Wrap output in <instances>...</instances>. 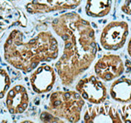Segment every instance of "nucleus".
I'll return each mask as SVG.
<instances>
[{"instance_id": "f3484780", "label": "nucleus", "mask_w": 131, "mask_h": 123, "mask_svg": "<svg viewBox=\"0 0 131 123\" xmlns=\"http://www.w3.org/2000/svg\"><path fill=\"white\" fill-rule=\"evenodd\" d=\"M121 11L128 16H131V0H124L121 6Z\"/></svg>"}, {"instance_id": "f8f14e48", "label": "nucleus", "mask_w": 131, "mask_h": 123, "mask_svg": "<svg viewBox=\"0 0 131 123\" xmlns=\"http://www.w3.org/2000/svg\"><path fill=\"white\" fill-rule=\"evenodd\" d=\"M110 96L118 102L128 103L131 102V79L121 77L112 83L110 87Z\"/></svg>"}, {"instance_id": "4468645a", "label": "nucleus", "mask_w": 131, "mask_h": 123, "mask_svg": "<svg viewBox=\"0 0 131 123\" xmlns=\"http://www.w3.org/2000/svg\"><path fill=\"white\" fill-rule=\"evenodd\" d=\"M10 85L11 81L9 73L4 69L0 68V99L5 97Z\"/></svg>"}, {"instance_id": "9d476101", "label": "nucleus", "mask_w": 131, "mask_h": 123, "mask_svg": "<svg viewBox=\"0 0 131 123\" xmlns=\"http://www.w3.org/2000/svg\"><path fill=\"white\" fill-rule=\"evenodd\" d=\"M27 26V18L9 0H0V39L8 29Z\"/></svg>"}, {"instance_id": "2eb2a0df", "label": "nucleus", "mask_w": 131, "mask_h": 123, "mask_svg": "<svg viewBox=\"0 0 131 123\" xmlns=\"http://www.w3.org/2000/svg\"><path fill=\"white\" fill-rule=\"evenodd\" d=\"M120 116L123 122L131 123V102L122 107L120 111Z\"/></svg>"}, {"instance_id": "20e7f679", "label": "nucleus", "mask_w": 131, "mask_h": 123, "mask_svg": "<svg viewBox=\"0 0 131 123\" xmlns=\"http://www.w3.org/2000/svg\"><path fill=\"white\" fill-rule=\"evenodd\" d=\"M128 35V24L125 21H112L105 25L100 34V43L103 49L117 51L123 48Z\"/></svg>"}, {"instance_id": "9b49d317", "label": "nucleus", "mask_w": 131, "mask_h": 123, "mask_svg": "<svg viewBox=\"0 0 131 123\" xmlns=\"http://www.w3.org/2000/svg\"><path fill=\"white\" fill-rule=\"evenodd\" d=\"M5 103L9 114H23L29 104L28 93L25 86L16 84L9 89L6 94Z\"/></svg>"}, {"instance_id": "423d86ee", "label": "nucleus", "mask_w": 131, "mask_h": 123, "mask_svg": "<svg viewBox=\"0 0 131 123\" xmlns=\"http://www.w3.org/2000/svg\"><path fill=\"white\" fill-rule=\"evenodd\" d=\"M93 68L98 78L104 82H110L123 74L125 66L119 55L105 54L99 59Z\"/></svg>"}, {"instance_id": "dca6fc26", "label": "nucleus", "mask_w": 131, "mask_h": 123, "mask_svg": "<svg viewBox=\"0 0 131 123\" xmlns=\"http://www.w3.org/2000/svg\"><path fill=\"white\" fill-rule=\"evenodd\" d=\"M39 118H40V120L42 121H45V122H64L63 120L54 116L53 115H51V113H49L48 111H45V112L41 113Z\"/></svg>"}, {"instance_id": "1a4fd4ad", "label": "nucleus", "mask_w": 131, "mask_h": 123, "mask_svg": "<svg viewBox=\"0 0 131 123\" xmlns=\"http://www.w3.org/2000/svg\"><path fill=\"white\" fill-rule=\"evenodd\" d=\"M81 0H29L25 10L29 14H46L49 12L74 10L80 5Z\"/></svg>"}, {"instance_id": "7ed1b4c3", "label": "nucleus", "mask_w": 131, "mask_h": 123, "mask_svg": "<svg viewBox=\"0 0 131 123\" xmlns=\"http://www.w3.org/2000/svg\"><path fill=\"white\" fill-rule=\"evenodd\" d=\"M84 106L85 100L76 90H58L50 95L46 111L64 122H78Z\"/></svg>"}, {"instance_id": "f03ea898", "label": "nucleus", "mask_w": 131, "mask_h": 123, "mask_svg": "<svg viewBox=\"0 0 131 123\" xmlns=\"http://www.w3.org/2000/svg\"><path fill=\"white\" fill-rule=\"evenodd\" d=\"M4 59L12 67L28 73L42 63L58 59V41L49 30L40 31L26 40V36L18 29L9 34L4 43Z\"/></svg>"}, {"instance_id": "ddd939ff", "label": "nucleus", "mask_w": 131, "mask_h": 123, "mask_svg": "<svg viewBox=\"0 0 131 123\" xmlns=\"http://www.w3.org/2000/svg\"><path fill=\"white\" fill-rule=\"evenodd\" d=\"M113 0H86L85 13L93 18H102L110 13Z\"/></svg>"}, {"instance_id": "f257e3e1", "label": "nucleus", "mask_w": 131, "mask_h": 123, "mask_svg": "<svg viewBox=\"0 0 131 123\" xmlns=\"http://www.w3.org/2000/svg\"><path fill=\"white\" fill-rule=\"evenodd\" d=\"M51 26L63 41V53L55 65L56 72L63 85L70 86L96 58L98 48L94 29L76 12L60 15Z\"/></svg>"}, {"instance_id": "6e6552de", "label": "nucleus", "mask_w": 131, "mask_h": 123, "mask_svg": "<svg viewBox=\"0 0 131 123\" xmlns=\"http://www.w3.org/2000/svg\"><path fill=\"white\" fill-rule=\"evenodd\" d=\"M86 123H121L123 122L119 113L110 102H104L94 106H88L83 115Z\"/></svg>"}, {"instance_id": "a211bd4d", "label": "nucleus", "mask_w": 131, "mask_h": 123, "mask_svg": "<svg viewBox=\"0 0 131 123\" xmlns=\"http://www.w3.org/2000/svg\"><path fill=\"white\" fill-rule=\"evenodd\" d=\"M127 51H128V55H129V56H130V58H131V36H130L129 40H128V42Z\"/></svg>"}, {"instance_id": "39448f33", "label": "nucleus", "mask_w": 131, "mask_h": 123, "mask_svg": "<svg viewBox=\"0 0 131 123\" xmlns=\"http://www.w3.org/2000/svg\"><path fill=\"white\" fill-rule=\"evenodd\" d=\"M75 90L91 104H100L107 98V89L103 81L96 76L84 78L77 82Z\"/></svg>"}, {"instance_id": "0eeeda50", "label": "nucleus", "mask_w": 131, "mask_h": 123, "mask_svg": "<svg viewBox=\"0 0 131 123\" xmlns=\"http://www.w3.org/2000/svg\"><path fill=\"white\" fill-rule=\"evenodd\" d=\"M57 81L56 71L47 64L39 65L31 72L29 82L32 90L37 94H45L53 88Z\"/></svg>"}]
</instances>
